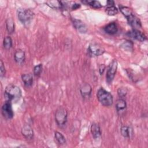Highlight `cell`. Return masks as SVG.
Masks as SVG:
<instances>
[{
	"label": "cell",
	"instance_id": "d6986e66",
	"mask_svg": "<svg viewBox=\"0 0 148 148\" xmlns=\"http://www.w3.org/2000/svg\"><path fill=\"white\" fill-rule=\"evenodd\" d=\"M6 27L9 34H13L14 32V22L12 18H8L6 20Z\"/></svg>",
	"mask_w": 148,
	"mask_h": 148
},
{
	"label": "cell",
	"instance_id": "f546056e",
	"mask_svg": "<svg viewBox=\"0 0 148 148\" xmlns=\"http://www.w3.org/2000/svg\"><path fill=\"white\" fill-rule=\"evenodd\" d=\"M80 7V5L79 3H74L72 5H71V9L73 10H76L78 8H79Z\"/></svg>",
	"mask_w": 148,
	"mask_h": 148
},
{
	"label": "cell",
	"instance_id": "7a4b0ae2",
	"mask_svg": "<svg viewBox=\"0 0 148 148\" xmlns=\"http://www.w3.org/2000/svg\"><path fill=\"white\" fill-rule=\"evenodd\" d=\"M97 97L99 102L105 106H110L113 104L112 95L103 88H100L97 93Z\"/></svg>",
	"mask_w": 148,
	"mask_h": 148
},
{
	"label": "cell",
	"instance_id": "44dd1931",
	"mask_svg": "<svg viewBox=\"0 0 148 148\" xmlns=\"http://www.w3.org/2000/svg\"><path fill=\"white\" fill-rule=\"evenodd\" d=\"M3 46L6 50H10L12 47V39L9 36H7L3 39Z\"/></svg>",
	"mask_w": 148,
	"mask_h": 148
},
{
	"label": "cell",
	"instance_id": "5b68a950",
	"mask_svg": "<svg viewBox=\"0 0 148 148\" xmlns=\"http://www.w3.org/2000/svg\"><path fill=\"white\" fill-rule=\"evenodd\" d=\"M117 68V61L116 60H113L111 62V63L110 64L108 67V69L107 71L106 76V82L109 84L112 83V82L113 81L116 73Z\"/></svg>",
	"mask_w": 148,
	"mask_h": 148
},
{
	"label": "cell",
	"instance_id": "ba28073f",
	"mask_svg": "<svg viewBox=\"0 0 148 148\" xmlns=\"http://www.w3.org/2000/svg\"><path fill=\"white\" fill-rule=\"evenodd\" d=\"M127 35L133 39H135L139 42H143L146 39V37L143 33L139 29H132L127 33Z\"/></svg>",
	"mask_w": 148,
	"mask_h": 148
},
{
	"label": "cell",
	"instance_id": "9a60e30c",
	"mask_svg": "<svg viewBox=\"0 0 148 148\" xmlns=\"http://www.w3.org/2000/svg\"><path fill=\"white\" fill-rule=\"evenodd\" d=\"M127 108V103L123 99H119L117 100L116 102V108L117 113L120 114L124 113Z\"/></svg>",
	"mask_w": 148,
	"mask_h": 148
},
{
	"label": "cell",
	"instance_id": "ac0fdd59",
	"mask_svg": "<svg viewBox=\"0 0 148 148\" xmlns=\"http://www.w3.org/2000/svg\"><path fill=\"white\" fill-rule=\"evenodd\" d=\"M46 3L53 9H61L64 8V4L62 2L59 1H49L46 2Z\"/></svg>",
	"mask_w": 148,
	"mask_h": 148
},
{
	"label": "cell",
	"instance_id": "4316f807",
	"mask_svg": "<svg viewBox=\"0 0 148 148\" xmlns=\"http://www.w3.org/2000/svg\"><path fill=\"white\" fill-rule=\"evenodd\" d=\"M43 65L42 64H39L36 66H35L34 68V74L36 76H38L40 75L42 71Z\"/></svg>",
	"mask_w": 148,
	"mask_h": 148
},
{
	"label": "cell",
	"instance_id": "3957f363",
	"mask_svg": "<svg viewBox=\"0 0 148 148\" xmlns=\"http://www.w3.org/2000/svg\"><path fill=\"white\" fill-rule=\"evenodd\" d=\"M19 20L24 25L29 24L34 16V12L29 9H20L17 13Z\"/></svg>",
	"mask_w": 148,
	"mask_h": 148
},
{
	"label": "cell",
	"instance_id": "cb8c5ba5",
	"mask_svg": "<svg viewBox=\"0 0 148 148\" xmlns=\"http://www.w3.org/2000/svg\"><path fill=\"white\" fill-rule=\"evenodd\" d=\"M105 12L109 16H114L119 12L117 8L114 6H108L105 10Z\"/></svg>",
	"mask_w": 148,
	"mask_h": 148
},
{
	"label": "cell",
	"instance_id": "6da1fadb",
	"mask_svg": "<svg viewBox=\"0 0 148 148\" xmlns=\"http://www.w3.org/2000/svg\"><path fill=\"white\" fill-rule=\"evenodd\" d=\"M4 96L6 101H9L11 103L16 102L21 97V90L18 86L10 84L6 87Z\"/></svg>",
	"mask_w": 148,
	"mask_h": 148
},
{
	"label": "cell",
	"instance_id": "30bf717a",
	"mask_svg": "<svg viewBox=\"0 0 148 148\" xmlns=\"http://www.w3.org/2000/svg\"><path fill=\"white\" fill-rule=\"evenodd\" d=\"M80 91L83 98H89L90 97V95L92 91L91 86L87 83H83L80 87Z\"/></svg>",
	"mask_w": 148,
	"mask_h": 148
},
{
	"label": "cell",
	"instance_id": "484cf974",
	"mask_svg": "<svg viewBox=\"0 0 148 148\" xmlns=\"http://www.w3.org/2000/svg\"><path fill=\"white\" fill-rule=\"evenodd\" d=\"M121 47L127 51H132L133 50V43L130 40H127L121 44Z\"/></svg>",
	"mask_w": 148,
	"mask_h": 148
},
{
	"label": "cell",
	"instance_id": "9c48e42d",
	"mask_svg": "<svg viewBox=\"0 0 148 148\" xmlns=\"http://www.w3.org/2000/svg\"><path fill=\"white\" fill-rule=\"evenodd\" d=\"M126 18L127 20L128 24L132 28H133V29H138V28H140L142 27L140 20L138 17H137L134 14L127 17Z\"/></svg>",
	"mask_w": 148,
	"mask_h": 148
},
{
	"label": "cell",
	"instance_id": "7c38bea8",
	"mask_svg": "<svg viewBox=\"0 0 148 148\" xmlns=\"http://www.w3.org/2000/svg\"><path fill=\"white\" fill-rule=\"evenodd\" d=\"M21 134L27 139H32L34 137L33 130L28 124H25L22 127Z\"/></svg>",
	"mask_w": 148,
	"mask_h": 148
},
{
	"label": "cell",
	"instance_id": "4dcf8cb0",
	"mask_svg": "<svg viewBox=\"0 0 148 148\" xmlns=\"http://www.w3.org/2000/svg\"><path fill=\"white\" fill-rule=\"evenodd\" d=\"M105 68H106V66H105V65L104 64H101L100 65V66L99 67V73L101 75L103 74Z\"/></svg>",
	"mask_w": 148,
	"mask_h": 148
},
{
	"label": "cell",
	"instance_id": "7402d4cb",
	"mask_svg": "<svg viewBox=\"0 0 148 148\" xmlns=\"http://www.w3.org/2000/svg\"><path fill=\"white\" fill-rule=\"evenodd\" d=\"M120 8V10L121 12V13L127 18V17L130 16V15L134 14L131 9L127 7V6H121L120 5L119 6Z\"/></svg>",
	"mask_w": 148,
	"mask_h": 148
},
{
	"label": "cell",
	"instance_id": "52a82bcc",
	"mask_svg": "<svg viewBox=\"0 0 148 148\" xmlns=\"http://www.w3.org/2000/svg\"><path fill=\"white\" fill-rule=\"evenodd\" d=\"M2 114L6 119H11L14 116L12 103L9 101H6L2 106Z\"/></svg>",
	"mask_w": 148,
	"mask_h": 148
},
{
	"label": "cell",
	"instance_id": "2e32d148",
	"mask_svg": "<svg viewBox=\"0 0 148 148\" xmlns=\"http://www.w3.org/2000/svg\"><path fill=\"white\" fill-rule=\"evenodd\" d=\"M91 132L93 138L95 139H98L101 137V128L98 124L97 123H92L91 126Z\"/></svg>",
	"mask_w": 148,
	"mask_h": 148
},
{
	"label": "cell",
	"instance_id": "d4e9b609",
	"mask_svg": "<svg viewBox=\"0 0 148 148\" xmlns=\"http://www.w3.org/2000/svg\"><path fill=\"white\" fill-rule=\"evenodd\" d=\"M121 134L124 138H129L131 135V130L129 127L124 125L122 126L120 130Z\"/></svg>",
	"mask_w": 148,
	"mask_h": 148
},
{
	"label": "cell",
	"instance_id": "603a6c76",
	"mask_svg": "<svg viewBox=\"0 0 148 148\" xmlns=\"http://www.w3.org/2000/svg\"><path fill=\"white\" fill-rule=\"evenodd\" d=\"M82 2L95 9H99L102 6L101 3L98 1H85Z\"/></svg>",
	"mask_w": 148,
	"mask_h": 148
},
{
	"label": "cell",
	"instance_id": "8992f818",
	"mask_svg": "<svg viewBox=\"0 0 148 148\" xmlns=\"http://www.w3.org/2000/svg\"><path fill=\"white\" fill-rule=\"evenodd\" d=\"M105 51L103 47L97 43L90 44L87 49L88 54L91 56H99L103 54Z\"/></svg>",
	"mask_w": 148,
	"mask_h": 148
},
{
	"label": "cell",
	"instance_id": "ffe728a7",
	"mask_svg": "<svg viewBox=\"0 0 148 148\" xmlns=\"http://www.w3.org/2000/svg\"><path fill=\"white\" fill-rule=\"evenodd\" d=\"M54 138L57 142V143L60 145H62L65 143L66 139L65 136L60 132L56 131L54 133Z\"/></svg>",
	"mask_w": 148,
	"mask_h": 148
},
{
	"label": "cell",
	"instance_id": "f1b7e54d",
	"mask_svg": "<svg viewBox=\"0 0 148 148\" xmlns=\"http://www.w3.org/2000/svg\"><path fill=\"white\" fill-rule=\"evenodd\" d=\"M5 68L4 66V64L2 61V60H1L0 61V75L1 77H2L5 75Z\"/></svg>",
	"mask_w": 148,
	"mask_h": 148
},
{
	"label": "cell",
	"instance_id": "4fadbf2b",
	"mask_svg": "<svg viewBox=\"0 0 148 148\" xmlns=\"http://www.w3.org/2000/svg\"><path fill=\"white\" fill-rule=\"evenodd\" d=\"M14 58L17 64H23L25 58V52L21 49H17L14 53Z\"/></svg>",
	"mask_w": 148,
	"mask_h": 148
},
{
	"label": "cell",
	"instance_id": "277c9868",
	"mask_svg": "<svg viewBox=\"0 0 148 148\" xmlns=\"http://www.w3.org/2000/svg\"><path fill=\"white\" fill-rule=\"evenodd\" d=\"M55 120L58 126H64L67 121V112L62 107L58 108L55 114Z\"/></svg>",
	"mask_w": 148,
	"mask_h": 148
},
{
	"label": "cell",
	"instance_id": "83f0119b",
	"mask_svg": "<svg viewBox=\"0 0 148 148\" xmlns=\"http://www.w3.org/2000/svg\"><path fill=\"white\" fill-rule=\"evenodd\" d=\"M117 94L120 98H123L127 95V90L125 87H120L117 90Z\"/></svg>",
	"mask_w": 148,
	"mask_h": 148
},
{
	"label": "cell",
	"instance_id": "1f68e13d",
	"mask_svg": "<svg viewBox=\"0 0 148 148\" xmlns=\"http://www.w3.org/2000/svg\"><path fill=\"white\" fill-rule=\"evenodd\" d=\"M114 2L113 1H107V6H114Z\"/></svg>",
	"mask_w": 148,
	"mask_h": 148
},
{
	"label": "cell",
	"instance_id": "8fae6325",
	"mask_svg": "<svg viewBox=\"0 0 148 148\" xmlns=\"http://www.w3.org/2000/svg\"><path fill=\"white\" fill-rule=\"evenodd\" d=\"M72 24L73 27L80 32V33H86L87 31V28L86 24L80 20H77L73 18L72 19Z\"/></svg>",
	"mask_w": 148,
	"mask_h": 148
},
{
	"label": "cell",
	"instance_id": "e0dca14e",
	"mask_svg": "<svg viewBox=\"0 0 148 148\" xmlns=\"http://www.w3.org/2000/svg\"><path fill=\"white\" fill-rule=\"evenodd\" d=\"M22 80L24 83V84L27 87H29L32 85L33 83V76L32 73H25L21 76Z\"/></svg>",
	"mask_w": 148,
	"mask_h": 148
},
{
	"label": "cell",
	"instance_id": "5bb4252c",
	"mask_svg": "<svg viewBox=\"0 0 148 148\" xmlns=\"http://www.w3.org/2000/svg\"><path fill=\"white\" fill-rule=\"evenodd\" d=\"M104 31L109 35H114L117 33L118 28L114 22H112L107 24L103 28Z\"/></svg>",
	"mask_w": 148,
	"mask_h": 148
}]
</instances>
